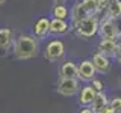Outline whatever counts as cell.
<instances>
[{"label": "cell", "instance_id": "cell-22", "mask_svg": "<svg viewBox=\"0 0 121 113\" xmlns=\"http://www.w3.org/2000/svg\"><path fill=\"white\" fill-rule=\"evenodd\" d=\"M95 113H115V110H113V109L111 107V104L108 103V104L104 105V107H101L100 110H97Z\"/></svg>", "mask_w": 121, "mask_h": 113}, {"label": "cell", "instance_id": "cell-24", "mask_svg": "<svg viewBox=\"0 0 121 113\" xmlns=\"http://www.w3.org/2000/svg\"><path fill=\"white\" fill-rule=\"evenodd\" d=\"M115 57H117V60H118V62L121 63V44H118V50H117Z\"/></svg>", "mask_w": 121, "mask_h": 113}, {"label": "cell", "instance_id": "cell-29", "mask_svg": "<svg viewBox=\"0 0 121 113\" xmlns=\"http://www.w3.org/2000/svg\"><path fill=\"white\" fill-rule=\"evenodd\" d=\"M109 2H113V0H109Z\"/></svg>", "mask_w": 121, "mask_h": 113}, {"label": "cell", "instance_id": "cell-19", "mask_svg": "<svg viewBox=\"0 0 121 113\" xmlns=\"http://www.w3.org/2000/svg\"><path fill=\"white\" fill-rule=\"evenodd\" d=\"M111 107L115 110V113H121V97H115L111 100Z\"/></svg>", "mask_w": 121, "mask_h": 113}, {"label": "cell", "instance_id": "cell-11", "mask_svg": "<svg viewBox=\"0 0 121 113\" xmlns=\"http://www.w3.org/2000/svg\"><path fill=\"white\" fill-rule=\"evenodd\" d=\"M60 78H73L77 77V65L74 62H65L59 69Z\"/></svg>", "mask_w": 121, "mask_h": 113}, {"label": "cell", "instance_id": "cell-28", "mask_svg": "<svg viewBox=\"0 0 121 113\" xmlns=\"http://www.w3.org/2000/svg\"><path fill=\"white\" fill-rule=\"evenodd\" d=\"M120 85H121V74H120Z\"/></svg>", "mask_w": 121, "mask_h": 113}, {"label": "cell", "instance_id": "cell-5", "mask_svg": "<svg viewBox=\"0 0 121 113\" xmlns=\"http://www.w3.org/2000/svg\"><path fill=\"white\" fill-rule=\"evenodd\" d=\"M65 54V44L62 41H52L50 44L45 47V59H48L50 62H55V60H59L62 56Z\"/></svg>", "mask_w": 121, "mask_h": 113}, {"label": "cell", "instance_id": "cell-23", "mask_svg": "<svg viewBox=\"0 0 121 113\" xmlns=\"http://www.w3.org/2000/svg\"><path fill=\"white\" fill-rule=\"evenodd\" d=\"M79 113H95V112L92 110V107H86V105H85V107H83Z\"/></svg>", "mask_w": 121, "mask_h": 113}, {"label": "cell", "instance_id": "cell-1", "mask_svg": "<svg viewBox=\"0 0 121 113\" xmlns=\"http://www.w3.org/2000/svg\"><path fill=\"white\" fill-rule=\"evenodd\" d=\"M14 51L17 59H21V60L33 59L38 54V42L35 38L30 35H20L15 41Z\"/></svg>", "mask_w": 121, "mask_h": 113}, {"label": "cell", "instance_id": "cell-3", "mask_svg": "<svg viewBox=\"0 0 121 113\" xmlns=\"http://www.w3.org/2000/svg\"><path fill=\"white\" fill-rule=\"evenodd\" d=\"M58 92L64 97H73L79 92V78H59L58 81Z\"/></svg>", "mask_w": 121, "mask_h": 113}, {"label": "cell", "instance_id": "cell-7", "mask_svg": "<svg viewBox=\"0 0 121 113\" xmlns=\"http://www.w3.org/2000/svg\"><path fill=\"white\" fill-rule=\"evenodd\" d=\"M117 50H118V42L117 39H111V38H103L98 44V51L103 53L108 57H115Z\"/></svg>", "mask_w": 121, "mask_h": 113}, {"label": "cell", "instance_id": "cell-12", "mask_svg": "<svg viewBox=\"0 0 121 113\" xmlns=\"http://www.w3.org/2000/svg\"><path fill=\"white\" fill-rule=\"evenodd\" d=\"M68 30V24L65 23V20H60V18H55L50 21V30L48 33H55V35H62Z\"/></svg>", "mask_w": 121, "mask_h": 113}, {"label": "cell", "instance_id": "cell-8", "mask_svg": "<svg viewBox=\"0 0 121 113\" xmlns=\"http://www.w3.org/2000/svg\"><path fill=\"white\" fill-rule=\"evenodd\" d=\"M91 60H92V63H94V66H95L97 73L106 74V73L111 71V62H109V57H108V56H104L103 53L97 51L95 54L92 56V59H91Z\"/></svg>", "mask_w": 121, "mask_h": 113}, {"label": "cell", "instance_id": "cell-26", "mask_svg": "<svg viewBox=\"0 0 121 113\" xmlns=\"http://www.w3.org/2000/svg\"><path fill=\"white\" fill-rule=\"evenodd\" d=\"M64 2H65V0H55V3H56V5H62Z\"/></svg>", "mask_w": 121, "mask_h": 113}, {"label": "cell", "instance_id": "cell-9", "mask_svg": "<svg viewBox=\"0 0 121 113\" xmlns=\"http://www.w3.org/2000/svg\"><path fill=\"white\" fill-rule=\"evenodd\" d=\"M14 39V33L9 29H0V53L6 54Z\"/></svg>", "mask_w": 121, "mask_h": 113}, {"label": "cell", "instance_id": "cell-20", "mask_svg": "<svg viewBox=\"0 0 121 113\" xmlns=\"http://www.w3.org/2000/svg\"><path fill=\"white\" fill-rule=\"evenodd\" d=\"M108 5H109V0H97V12L108 9Z\"/></svg>", "mask_w": 121, "mask_h": 113}, {"label": "cell", "instance_id": "cell-21", "mask_svg": "<svg viewBox=\"0 0 121 113\" xmlns=\"http://www.w3.org/2000/svg\"><path fill=\"white\" fill-rule=\"evenodd\" d=\"M91 81H92V88L95 89L97 92H101V90H103V83H101L100 80H97V78L94 77V78H92Z\"/></svg>", "mask_w": 121, "mask_h": 113}, {"label": "cell", "instance_id": "cell-18", "mask_svg": "<svg viewBox=\"0 0 121 113\" xmlns=\"http://www.w3.org/2000/svg\"><path fill=\"white\" fill-rule=\"evenodd\" d=\"M82 5L85 6V9L89 12V15L97 14V0H83Z\"/></svg>", "mask_w": 121, "mask_h": 113}, {"label": "cell", "instance_id": "cell-6", "mask_svg": "<svg viewBox=\"0 0 121 113\" xmlns=\"http://www.w3.org/2000/svg\"><path fill=\"white\" fill-rule=\"evenodd\" d=\"M95 73L97 69L94 66L92 60H83L77 66V78L82 81H91L95 77Z\"/></svg>", "mask_w": 121, "mask_h": 113}, {"label": "cell", "instance_id": "cell-27", "mask_svg": "<svg viewBox=\"0 0 121 113\" xmlns=\"http://www.w3.org/2000/svg\"><path fill=\"white\" fill-rule=\"evenodd\" d=\"M3 3H5V0H0V5H3Z\"/></svg>", "mask_w": 121, "mask_h": 113}, {"label": "cell", "instance_id": "cell-25", "mask_svg": "<svg viewBox=\"0 0 121 113\" xmlns=\"http://www.w3.org/2000/svg\"><path fill=\"white\" fill-rule=\"evenodd\" d=\"M117 42H118V44H121V30L118 32V36H117Z\"/></svg>", "mask_w": 121, "mask_h": 113}, {"label": "cell", "instance_id": "cell-14", "mask_svg": "<svg viewBox=\"0 0 121 113\" xmlns=\"http://www.w3.org/2000/svg\"><path fill=\"white\" fill-rule=\"evenodd\" d=\"M89 15V12L85 9V6L82 5V3H77L74 8H73V11H71V23H77V21H80L83 20V18H86Z\"/></svg>", "mask_w": 121, "mask_h": 113}, {"label": "cell", "instance_id": "cell-17", "mask_svg": "<svg viewBox=\"0 0 121 113\" xmlns=\"http://www.w3.org/2000/svg\"><path fill=\"white\" fill-rule=\"evenodd\" d=\"M68 15V9L64 5H55L53 8V17L55 18H60V20H65Z\"/></svg>", "mask_w": 121, "mask_h": 113}, {"label": "cell", "instance_id": "cell-4", "mask_svg": "<svg viewBox=\"0 0 121 113\" xmlns=\"http://www.w3.org/2000/svg\"><path fill=\"white\" fill-rule=\"evenodd\" d=\"M118 26L113 21V18L106 17L103 21L98 24V33L101 35V38H111V39H117L118 36Z\"/></svg>", "mask_w": 121, "mask_h": 113}, {"label": "cell", "instance_id": "cell-16", "mask_svg": "<svg viewBox=\"0 0 121 113\" xmlns=\"http://www.w3.org/2000/svg\"><path fill=\"white\" fill-rule=\"evenodd\" d=\"M108 17L113 18V20L121 17V0L109 2V5H108Z\"/></svg>", "mask_w": 121, "mask_h": 113}, {"label": "cell", "instance_id": "cell-15", "mask_svg": "<svg viewBox=\"0 0 121 113\" xmlns=\"http://www.w3.org/2000/svg\"><path fill=\"white\" fill-rule=\"evenodd\" d=\"M106 104H108V97H106V93L101 90V92L95 93V98H94V101L91 103V107H92L94 112H97V110H100L101 107H104Z\"/></svg>", "mask_w": 121, "mask_h": 113}, {"label": "cell", "instance_id": "cell-13", "mask_svg": "<svg viewBox=\"0 0 121 113\" xmlns=\"http://www.w3.org/2000/svg\"><path fill=\"white\" fill-rule=\"evenodd\" d=\"M50 30V21L48 18H39L35 23V27H33V32H35L36 36H45Z\"/></svg>", "mask_w": 121, "mask_h": 113}, {"label": "cell", "instance_id": "cell-10", "mask_svg": "<svg viewBox=\"0 0 121 113\" xmlns=\"http://www.w3.org/2000/svg\"><path fill=\"white\" fill-rule=\"evenodd\" d=\"M95 93H97V90L94 89L92 86H85V88L80 90V97H79L80 104H83V105H91V103H92L94 98H95Z\"/></svg>", "mask_w": 121, "mask_h": 113}, {"label": "cell", "instance_id": "cell-2", "mask_svg": "<svg viewBox=\"0 0 121 113\" xmlns=\"http://www.w3.org/2000/svg\"><path fill=\"white\" fill-rule=\"evenodd\" d=\"M98 20L94 15H88L86 18L74 23V29L80 38H92L98 32Z\"/></svg>", "mask_w": 121, "mask_h": 113}]
</instances>
